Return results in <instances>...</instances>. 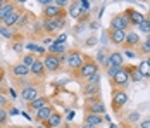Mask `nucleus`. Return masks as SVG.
I'll list each match as a JSON object with an SVG mask.
<instances>
[{"label": "nucleus", "mask_w": 150, "mask_h": 128, "mask_svg": "<svg viewBox=\"0 0 150 128\" xmlns=\"http://www.w3.org/2000/svg\"><path fill=\"white\" fill-rule=\"evenodd\" d=\"M7 121H9V111L0 109V128H7Z\"/></svg>", "instance_id": "nucleus-35"}, {"label": "nucleus", "mask_w": 150, "mask_h": 128, "mask_svg": "<svg viewBox=\"0 0 150 128\" xmlns=\"http://www.w3.org/2000/svg\"><path fill=\"white\" fill-rule=\"evenodd\" d=\"M23 12H24V9H23V7H21V4H19L14 11H12L11 14L7 16L4 21H2V24H4L5 28H9V29L16 28V26H17V21H19V17L23 16Z\"/></svg>", "instance_id": "nucleus-10"}, {"label": "nucleus", "mask_w": 150, "mask_h": 128, "mask_svg": "<svg viewBox=\"0 0 150 128\" xmlns=\"http://www.w3.org/2000/svg\"><path fill=\"white\" fill-rule=\"evenodd\" d=\"M9 114H19V109H16V107H9Z\"/></svg>", "instance_id": "nucleus-45"}, {"label": "nucleus", "mask_w": 150, "mask_h": 128, "mask_svg": "<svg viewBox=\"0 0 150 128\" xmlns=\"http://www.w3.org/2000/svg\"><path fill=\"white\" fill-rule=\"evenodd\" d=\"M149 9H150V5H149Z\"/></svg>", "instance_id": "nucleus-57"}, {"label": "nucleus", "mask_w": 150, "mask_h": 128, "mask_svg": "<svg viewBox=\"0 0 150 128\" xmlns=\"http://www.w3.org/2000/svg\"><path fill=\"white\" fill-rule=\"evenodd\" d=\"M140 127H142V128H150V118H149V119H145V121H142V123H140Z\"/></svg>", "instance_id": "nucleus-44"}, {"label": "nucleus", "mask_w": 150, "mask_h": 128, "mask_svg": "<svg viewBox=\"0 0 150 128\" xmlns=\"http://www.w3.org/2000/svg\"><path fill=\"white\" fill-rule=\"evenodd\" d=\"M36 61V56L35 54H31V52H26L24 56H23V59H21V64H24L26 68H31V64Z\"/></svg>", "instance_id": "nucleus-31"}, {"label": "nucleus", "mask_w": 150, "mask_h": 128, "mask_svg": "<svg viewBox=\"0 0 150 128\" xmlns=\"http://www.w3.org/2000/svg\"><path fill=\"white\" fill-rule=\"evenodd\" d=\"M0 109H7L9 111V99L5 97V94H0Z\"/></svg>", "instance_id": "nucleus-39"}, {"label": "nucleus", "mask_w": 150, "mask_h": 128, "mask_svg": "<svg viewBox=\"0 0 150 128\" xmlns=\"http://www.w3.org/2000/svg\"><path fill=\"white\" fill-rule=\"evenodd\" d=\"M66 40H67V35H59L54 42H59V43H66Z\"/></svg>", "instance_id": "nucleus-43"}, {"label": "nucleus", "mask_w": 150, "mask_h": 128, "mask_svg": "<svg viewBox=\"0 0 150 128\" xmlns=\"http://www.w3.org/2000/svg\"><path fill=\"white\" fill-rule=\"evenodd\" d=\"M55 4H57L60 9H62V7H66V5L69 7V4H71V2H67V0H55Z\"/></svg>", "instance_id": "nucleus-42"}, {"label": "nucleus", "mask_w": 150, "mask_h": 128, "mask_svg": "<svg viewBox=\"0 0 150 128\" xmlns=\"http://www.w3.org/2000/svg\"><path fill=\"white\" fill-rule=\"evenodd\" d=\"M23 116H24V118H26V119H33V118H31L30 114L26 113V111H24V113H23Z\"/></svg>", "instance_id": "nucleus-49"}, {"label": "nucleus", "mask_w": 150, "mask_h": 128, "mask_svg": "<svg viewBox=\"0 0 150 128\" xmlns=\"http://www.w3.org/2000/svg\"><path fill=\"white\" fill-rule=\"evenodd\" d=\"M142 40H140V35L136 33V31H128V35H126V42L122 47H126V49H133L136 45H140Z\"/></svg>", "instance_id": "nucleus-22"}, {"label": "nucleus", "mask_w": 150, "mask_h": 128, "mask_svg": "<svg viewBox=\"0 0 150 128\" xmlns=\"http://www.w3.org/2000/svg\"><path fill=\"white\" fill-rule=\"evenodd\" d=\"M129 82H131V80H129V73H128V68H126V66H124V68H122L116 76H112V78H110V85L114 87V88H117V90L126 88Z\"/></svg>", "instance_id": "nucleus-6"}, {"label": "nucleus", "mask_w": 150, "mask_h": 128, "mask_svg": "<svg viewBox=\"0 0 150 128\" xmlns=\"http://www.w3.org/2000/svg\"><path fill=\"white\" fill-rule=\"evenodd\" d=\"M98 69H100V66L97 64V61L91 59V57H86L85 64L81 66V69L76 73L74 76L76 78H81V80H86V78H90V76H93V74H97Z\"/></svg>", "instance_id": "nucleus-3"}, {"label": "nucleus", "mask_w": 150, "mask_h": 128, "mask_svg": "<svg viewBox=\"0 0 150 128\" xmlns=\"http://www.w3.org/2000/svg\"><path fill=\"white\" fill-rule=\"evenodd\" d=\"M85 83H88V85H98V83H100V74L97 73V74H93L90 78H86Z\"/></svg>", "instance_id": "nucleus-38"}, {"label": "nucleus", "mask_w": 150, "mask_h": 128, "mask_svg": "<svg viewBox=\"0 0 150 128\" xmlns=\"http://www.w3.org/2000/svg\"><path fill=\"white\" fill-rule=\"evenodd\" d=\"M86 111L93 114H105V104L100 100V97L97 99H86Z\"/></svg>", "instance_id": "nucleus-13"}, {"label": "nucleus", "mask_w": 150, "mask_h": 128, "mask_svg": "<svg viewBox=\"0 0 150 128\" xmlns=\"http://www.w3.org/2000/svg\"><path fill=\"white\" fill-rule=\"evenodd\" d=\"M42 26H43V31L52 35L55 31H59L66 26V16H59L55 19H42Z\"/></svg>", "instance_id": "nucleus-4"}, {"label": "nucleus", "mask_w": 150, "mask_h": 128, "mask_svg": "<svg viewBox=\"0 0 150 128\" xmlns=\"http://www.w3.org/2000/svg\"><path fill=\"white\" fill-rule=\"evenodd\" d=\"M17 5H19V4H16V2H5V4L0 7V24H2V21H4L7 16L11 14L16 7H17Z\"/></svg>", "instance_id": "nucleus-26"}, {"label": "nucleus", "mask_w": 150, "mask_h": 128, "mask_svg": "<svg viewBox=\"0 0 150 128\" xmlns=\"http://www.w3.org/2000/svg\"><path fill=\"white\" fill-rule=\"evenodd\" d=\"M81 9H83V16L90 12V2L88 0H81Z\"/></svg>", "instance_id": "nucleus-40"}, {"label": "nucleus", "mask_w": 150, "mask_h": 128, "mask_svg": "<svg viewBox=\"0 0 150 128\" xmlns=\"http://www.w3.org/2000/svg\"><path fill=\"white\" fill-rule=\"evenodd\" d=\"M24 45H26V43L23 42V38H19V40H12V42H11V49H14L17 54H21L23 49H24Z\"/></svg>", "instance_id": "nucleus-33"}, {"label": "nucleus", "mask_w": 150, "mask_h": 128, "mask_svg": "<svg viewBox=\"0 0 150 128\" xmlns=\"http://www.w3.org/2000/svg\"><path fill=\"white\" fill-rule=\"evenodd\" d=\"M85 61H86V56L83 52L76 50V49H71L66 54V66H67V69L73 73V74H76V73L81 69V66L85 64Z\"/></svg>", "instance_id": "nucleus-2"}, {"label": "nucleus", "mask_w": 150, "mask_h": 128, "mask_svg": "<svg viewBox=\"0 0 150 128\" xmlns=\"http://www.w3.org/2000/svg\"><path fill=\"white\" fill-rule=\"evenodd\" d=\"M126 56H128V57H136V54H135V52H129V50H128V52H126Z\"/></svg>", "instance_id": "nucleus-47"}, {"label": "nucleus", "mask_w": 150, "mask_h": 128, "mask_svg": "<svg viewBox=\"0 0 150 128\" xmlns=\"http://www.w3.org/2000/svg\"><path fill=\"white\" fill-rule=\"evenodd\" d=\"M109 128H117V127H116V125H110V127H109Z\"/></svg>", "instance_id": "nucleus-54"}, {"label": "nucleus", "mask_w": 150, "mask_h": 128, "mask_svg": "<svg viewBox=\"0 0 150 128\" xmlns=\"http://www.w3.org/2000/svg\"><path fill=\"white\" fill-rule=\"evenodd\" d=\"M67 14L74 19H79L83 16V9H81V0H76V2H71L69 7H67Z\"/></svg>", "instance_id": "nucleus-21"}, {"label": "nucleus", "mask_w": 150, "mask_h": 128, "mask_svg": "<svg viewBox=\"0 0 150 128\" xmlns=\"http://www.w3.org/2000/svg\"><path fill=\"white\" fill-rule=\"evenodd\" d=\"M52 113H54V107H52V104H50V106H47V107H43V109H40L38 113H35V116H33V119L43 125V123H45L47 119L50 118V114H52Z\"/></svg>", "instance_id": "nucleus-18"}, {"label": "nucleus", "mask_w": 150, "mask_h": 128, "mask_svg": "<svg viewBox=\"0 0 150 128\" xmlns=\"http://www.w3.org/2000/svg\"><path fill=\"white\" fill-rule=\"evenodd\" d=\"M59 16H66V11L60 9L55 2L50 4L48 7H43V11H42V17H43V19H55V17H59Z\"/></svg>", "instance_id": "nucleus-11"}, {"label": "nucleus", "mask_w": 150, "mask_h": 128, "mask_svg": "<svg viewBox=\"0 0 150 128\" xmlns=\"http://www.w3.org/2000/svg\"><path fill=\"white\" fill-rule=\"evenodd\" d=\"M136 28L140 29L142 33H145L147 36H150V17H145V21H143L140 26H136Z\"/></svg>", "instance_id": "nucleus-34"}, {"label": "nucleus", "mask_w": 150, "mask_h": 128, "mask_svg": "<svg viewBox=\"0 0 150 128\" xmlns=\"http://www.w3.org/2000/svg\"><path fill=\"white\" fill-rule=\"evenodd\" d=\"M145 61H147V62H149V64H150V56H149V57H147V59H145Z\"/></svg>", "instance_id": "nucleus-52"}, {"label": "nucleus", "mask_w": 150, "mask_h": 128, "mask_svg": "<svg viewBox=\"0 0 150 128\" xmlns=\"http://www.w3.org/2000/svg\"><path fill=\"white\" fill-rule=\"evenodd\" d=\"M9 94H11V97H12V99H16V92L12 90V88H9Z\"/></svg>", "instance_id": "nucleus-46"}, {"label": "nucleus", "mask_w": 150, "mask_h": 128, "mask_svg": "<svg viewBox=\"0 0 150 128\" xmlns=\"http://www.w3.org/2000/svg\"><path fill=\"white\" fill-rule=\"evenodd\" d=\"M7 128H23V127H17V125H12V127H7Z\"/></svg>", "instance_id": "nucleus-51"}, {"label": "nucleus", "mask_w": 150, "mask_h": 128, "mask_svg": "<svg viewBox=\"0 0 150 128\" xmlns=\"http://www.w3.org/2000/svg\"><path fill=\"white\" fill-rule=\"evenodd\" d=\"M126 68H128V73H129V80H131V82H142V80H143L142 73H140V69H138L136 66H126Z\"/></svg>", "instance_id": "nucleus-30"}, {"label": "nucleus", "mask_w": 150, "mask_h": 128, "mask_svg": "<svg viewBox=\"0 0 150 128\" xmlns=\"http://www.w3.org/2000/svg\"><path fill=\"white\" fill-rule=\"evenodd\" d=\"M109 50L105 49V47H102L100 50H98V54H97V57H95V61H97V64L98 66H102V68H109Z\"/></svg>", "instance_id": "nucleus-24"}, {"label": "nucleus", "mask_w": 150, "mask_h": 128, "mask_svg": "<svg viewBox=\"0 0 150 128\" xmlns=\"http://www.w3.org/2000/svg\"><path fill=\"white\" fill-rule=\"evenodd\" d=\"M47 106H50V97L48 95H40L38 99H35L33 102L28 104V111L30 113H38L40 109H43Z\"/></svg>", "instance_id": "nucleus-14"}, {"label": "nucleus", "mask_w": 150, "mask_h": 128, "mask_svg": "<svg viewBox=\"0 0 150 128\" xmlns=\"http://www.w3.org/2000/svg\"><path fill=\"white\" fill-rule=\"evenodd\" d=\"M4 4H5V2H4V0H0V7H2V5H4Z\"/></svg>", "instance_id": "nucleus-53"}, {"label": "nucleus", "mask_w": 150, "mask_h": 128, "mask_svg": "<svg viewBox=\"0 0 150 128\" xmlns=\"http://www.w3.org/2000/svg\"><path fill=\"white\" fill-rule=\"evenodd\" d=\"M122 68H124V66H122ZM122 68H109V69H107V76H109V78L116 76V74H117V73L122 69Z\"/></svg>", "instance_id": "nucleus-41"}, {"label": "nucleus", "mask_w": 150, "mask_h": 128, "mask_svg": "<svg viewBox=\"0 0 150 128\" xmlns=\"http://www.w3.org/2000/svg\"><path fill=\"white\" fill-rule=\"evenodd\" d=\"M33 21H35V16L31 14L30 11H24L23 16L19 17V21H17V26H16V28H17V29H24V28H28Z\"/></svg>", "instance_id": "nucleus-19"}, {"label": "nucleus", "mask_w": 150, "mask_h": 128, "mask_svg": "<svg viewBox=\"0 0 150 128\" xmlns=\"http://www.w3.org/2000/svg\"><path fill=\"white\" fill-rule=\"evenodd\" d=\"M138 69H140V73H142L143 78H150V64L147 61H142L140 66H138Z\"/></svg>", "instance_id": "nucleus-32"}, {"label": "nucleus", "mask_w": 150, "mask_h": 128, "mask_svg": "<svg viewBox=\"0 0 150 128\" xmlns=\"http://www.w3.org/2000/svg\"><path fill=\"white\" fill-rule=\"evenodd\" d=\"M30 71H31V76H33V78L42 80V82L45 80V76H47V69H45V66H43V61H42L40 57H36V61L31 64Z\"/></svg>", "instance_id": "nucleus-12"}, {"label": "nucleus", "mask_w": 150, "mask_h": 128, "mask_svg": "<svg viewBox=\"0 0 150 128\" xmlns=\"http://www.w3.org/2000/svg\"><path fill=\"white\" fill-rule=\"evenodd\" d=\"M138 56H145V59L150 56V36H147L145 42L138 45Z\"/></svg>", "instance_id": "nucleus-28"}, {"label": "nucleus", "mask_w": 150, "mask_h": 128, "mask_svg": "<svg viewBox=\"0 0 150 128\" xmlns=\"http://www.w3.org/2000/svg\"><path fill=\"white\" fill-rule=\"evenodd\" d=\"M38 128H45V127H38Z\"/></svg>", "instance_id": "nucleus-56"}, {"label": "nucleus", "mask_w": 150, "mask_h": 128, "mask_svg": "<svg viewBox=\"0 0 150 128\" xmlns=\"http://www.w3.org/2000/svg\"><path fill=\"white\" fill-rule=\"evenodd\" d=\"M42 61H43V66H45L47 73H59L60 68H62L60 56H54V54H48L47 52L45 56L42 57Z\"/></svg>", "instance_id": "nucleus-5"}, {"label": "nucleus", "mask_w": 150, "mask_h": 128, "mask_svg": "<svg viewBox=\"0 0 150 128\" xmlns=\"http://www.w3.org/2000/svg\"><path fill=\"white\" fill-rule=\"evenodd\" d=\"M81 128H97V127H90V125H83Z\"/></svg>", "instance_id": "nucleus-50"}, {"label": "nucleus", "mask_w": 150, "mask_h": 128, "mask_svg": "<svg viewBox=\"0 0 150 128\" xmlns=\"http://www.w3.org/2000/svg\"><path fill=\"white\" fill-rule=\"evenodd\" d=\"M107 35H109V40L114 43V45H124L128 31H122V29H112V28H110L109 31H107Z\"/></svg>", "instance_id": "nucleus-15"}, {"label": "nucleus", "mask_w": 150, "mask_h": 128, "mask_svg": "<svg viewBox=\"0 0 150 128\" xmlns=\"http://www.w3.org/2000/svg\"><path fill=\"white\" fill-rule=\"evenodd\" d=\"M43 125H45V128H59L60 125H62V116L54 111V113L50 114V118L47 119Z\"/></svg>", "instance_id": "nucleus-25"}, {"label": "nucleus", "mask_w": 150, "mask_h": 128, "mask_svg": "<svg viewBox=\"0 0 150 128\" xmlns=\"http://www.w3.org/2000/svg\"><path fill=\"white\" fill-rule=\"evenodd\" d=\"M128 123H131V125H136L138 121H140V113H136V111H131V113L128 114Z\"/></svg>", "instance_id": "nucleus-36"}, {"label": "nucleus", "mask_w": 150, "mask_h": 128, "mask_svg": "<svg viewBox=\"0 0 150 128\" xmlns=\"http://www.w3.org/2000/svg\"><path fill=\"white\" fill-rule=\"evenodd\" d=\"M102 121H104V116H100V114H93V113H86L85 116V125H90V127H100L102 125Z\"/></svg>", "instance_id": "nucleus-23"}, {"label": "nucleus", "mask_w": 150, "mask_h": 128, "mask_svg": "<svg viewBox=\"0 0 150 128\" xmlns=\"http://www.w3.org/2000/svg\"><path fill=\"white\" fill-rule=\"evenodd\" d=\"M42 90H43V85L40 83V80L30 76V82L21 88V97L30 104V102H33L35 99H38L42 95Z\"/></svg>", "instance_id": "nucleus-1"}, {"label": "nucleus", "mask_w": 150, "mask_h": 128, "mask_svg": "<svg viewBox=\"0 0 150 128\" xmlns=\"http://www.w3.org/2000/svg\"><path fill=\"white\" fill-rule=\"evenodd\" d=\"M24 49H28L31 54H40L42 57L47 54V49H45V47H42V45H36V43H26V45H24Z\"/></svg>", "instance_id": "nucleus-29"}, {"label": "nucleus", "mask_w": 150, "mask_h": 128, "mask_svg": "<svg viewBox=\"0 0 150 128\" xmlns=\"http://www.w3.org/2000/svg\"><path fill=\"white\" fill-rule=\"evenodd\" d=\"M122 66H124V54L119 52V50L110 52V56H109V68H122Z\"/></svg>", "instance_id": "nucleus-16"}, {"label": "nucleus", "mask_w": 150, "mask_h": 128, "mask_svg": "<svg viewBox=\"0 0 150 128\" xmlns=\"http://www.w3.org/2000/svg\"><path fill=\"white\" fill-rule=\"evenodd\" d=\"M11 74H12V80H14V82H19V80L30 78L31 71H30V68H26L24 64L17 62V64H14V66H11Z\"/></svg>", "instance_id": "nucleus-9"}, {"label": "nucleus", "mask_w": 150, "mask_h": 128, "mask_svg": "<svg viewBox=\"0 0 150 128\" xmlns=\"http://www.w3.org/2000/svg\"><path fill=\"white\" fill-rule=\"evenodd\" d=\"M126 102H128V94L124 90L114 88L112 90V109H114V113H119Z\"/></svg>", "instance_id": "nucleus-7"}, {"label": "nucleus", "mask_w": 150, "mask_h": 128, "mask_svg": "<svg viewBox=\"0 0 150 128\" xmlns=\"http://www.w3.org/2000/svg\"><path fill=\"white\" fill-rule=\"evenodd\" d=\"M124 14L128 16V19H129V23H131V26L136 24V26H140L143 21H145V16L140 14V12H136L135 9H126L124 11Z\"/></svg>", "instance_id": "nucleus-17"}, {"label": "nucleus", "mask_w": 150, "mask_h": 128, "mask_svg": "<svg viewBox=\"0 0 150 128\" xmlns=\"http://www.w3.org/2000/svg\"><path fill=\"white\" fill-rule=\"evenodd\" d=\"M104 121H107V123H110V116H109V114H105V116H104Z\"/></svg>", "instance_id": "nucleus-48"}, {"label": "nucleus", "mask_w": 150, "mask_h": 128, "mask_svg": "<svg viewBox=\"0 0 150 128\" xmlns=\"http://www.w3.org/2000/svg\"><path fill=\"white\" fill-rule=\"evenodd\" d=\"M0 35H4L7 40H12V36H14V35H12V29L5 28L4 24H0Z\"/></svg>", "instance_id": "nucleus-37"}, {"label": "nucleus", "mask_w": 150, "mask_h": 128, "mask_svg": "<svg viewBox=\"0 0 150 128\" xmlns=\"http://www.w3.org/2000/svg\"><path fill=\"white\" fill-rule=\"evenodd\" d=\"M64 128H71V127H69V125H66V127H64Z\"/></svg>", "instance_id": "nucleus-55"}, {"label": "nucleus", "mask_w": 150, "mask_h": 128, "mask_svg": "<svg viewBox=\"0 0 150 128\" xmlns=\"http://www.w3.org/2000/svg\"><path fill=\"white\" fill-rule=\"evenodd\" d=\"M83 95H85L86 99H95V97H100V83H98V85H88V83H85Z\"/></svg>", "instance_id": "nucleus-20"}, {"label": "nucleus", "mask_w": 150, "mask_h": 128, "mask_svg": "<svg viewBox=\"0 0 150 128\" xmlns=\"http://www.w3.org/2000/svg\"><path fill=\"white\" fill-rule=\"evenodd\" d=\"M110 28H112V29H122V31H128V28H131V23H129L128 16L122 12V14L112 16V19H110Z\"/></svg>", "instance_id": "nucleus-8"}, {"label": "nucleus", "mask_w": 150, "mask_h": 128, "mask_svg": "<svg viewBox=\"0 0 150 128\" xmlns=\"http://www.w3.org/2000/svg\"><path fill=\"white\" fill-rule=\"evenodd\" d=\"M47 52H48V54H54V56H64V54H66V43L54 42L52 45L47 47Z\"/></svg>", "instance_id": "nucleus-27"}]
</instances>
